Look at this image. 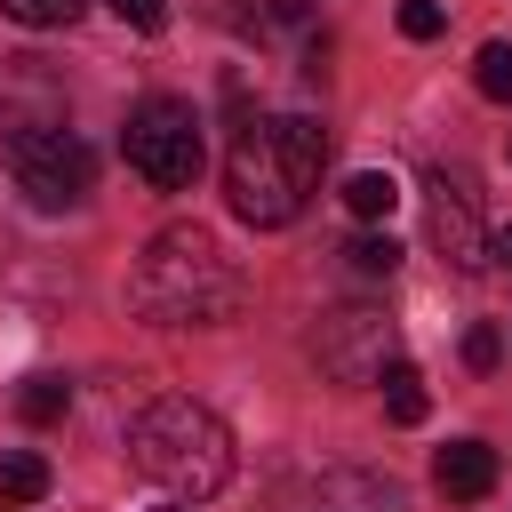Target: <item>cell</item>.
I'll list each match as a JSON object with an SVG mask.
<instances>
[{
	"instance_id": "1",
	"label": "cell",
	"mask_w": 512,
	"mask_h": 512,
	"mask_svg": "<svg viewBox=\"0 0 512 512\" xmlns=\"http://www.w3.org/2000/svg\"><path fill=\"white\" fill-rule=\"evenodd\" d=\"M320 168H328V128L304 120V112H264V120H240V128H232L224 200H232L240 224L280 232V224H296L304 200L320 192Z\"/></svg>"
},
{
	"instance_id": "2",
	"label": "cell",
	"mask_w": 512,
	"mask_h": 512,
	"mask_svg": "<svg viewBox=\"0 0 512 512\" xmlns=\"http://www.w3.org/2000/svg\"><path fill=\"white\" fill-rule=\"evenodd\" d=\"M128 296L152 328H224V320H240L248 280H240L232 248L208 224H168V232L144 240V256L128 272Z\"/></svg>"
},
{
	"instance_id": "3",
	"label": "cell",
	"mask_w": 512,
	"mask_h": 512,
	"mask_svg": "<svg viewBox=\"0 0 512 512\" xmlns=\"http://www.w3.org/2000/svg\"><path fill=\"white\" fill-rule=\"evenodd\" d=\"M128 464H136L152 488L200 504V496H216V488L232 480V432H224V416L200 408L192 392H160V400H144V408L128 416Z\"/></svg>"
},
{
	"instance_id": "4",
	"label": "cell",
	"mask_w": 512,
	"mask_h": 512,
	"mask_svg": "<svg viewBox=\"0 0 512 512\" xmlns=\"http://www.w3.org/2000/svg\"><path fill=\"white\" fill-rule=\"evenodd\" d=\"M8 176L32 208H80L96 192V152L64 120H24L8 128Z\"/></svg>"
},
{
	"instance_id": "5",
	"label": "cell",
	"mask_w": 512,
	"mask_h": 512,
	"mask_svg": "<svg viewBox=\"0 0 512 512\" xmlns=\"http://www.w3.org/2000/svg\"><path fill=\"white\" fill-rule=\"evenodd\" d=\"M120 152H128V168H136L152 192H184V184L200 176V160H208L200 112H192L184 96H144V104L128 112V128H120Z\"/></svg>"
},
{
	"instance_id": "6",
	"label": "cell",
	"mask_w": 512,
	"mask_h": 512,
	"mask_svg": "<svg viewBox=\"0 0 512 512\" xmlns=\"http://www.w3.org/2000/svg\"><path fill=\"white\" fill-rule=\"evenodd\" d=\"M424 232H432V248H440L456 272H480V264H488V216H480L472 168L440 160V168L424 176Z\"/></svg>"
},
{
	"instance_id": "7",
	"label": "cell",
	"mask_w": 512,
	"mask_h": 512,
	"mask_svg": "<svg viewBox=\"0 0 512 512\" xmlns=\"http://www.w3.org/2000/svg\"><path fill=\"white\" fill-rule=\"evenodd\" d=\"M312 360H320V376H336V384H376L384 360H400V352H392L384 304H336V312H320Z\"/></svg>"
},
{
	"instance_id": "8",
	"label": "cell",
	"mask_w": 512,
	"mask_h": 512,
	"mask_svg": "<svg viewBox=\"0 0 512 512\" xmlns=\"http://www.w3.org/2000/svg\"><path fill=\"white\" fill-rule=\"evenodd\" d=\"M432 488H440L448 504H480V496L496 488V448H488V440H448V448L432 456Z\"/></svg>"
},
{
	"instance_id": "9",
	"label": "cell",
	"mask_w": 512,
	"mask_h": 512,
	"mask_svg": "<svg viewBox=\"0 0 512 512\" xmlns=\"http://www.w3.org/2000/svg\"><path fill=\"white\" fill-rule=\"evenodd\" d=\"M312 512H408V496L384 472H328L312 488Z\"/></svg>"
},
{
	"instance_id": "10",
	"label": "cell",
	"mask_w": 512,
	"mask_h": 512,
	"mask_svg": "<svg viewBox=\"0 0 512 512\" xmlns=\"http://www.w3.org/2000/svg\"><path fill=\"white\" fill-rule=\"evenodd\" d=\"M48 488H56L48 456H32V448H8L0 456V504H40Z\"/></svg>"
},
{
	"instance_id": "11",
	"label": "cell",
	"mask_w": 512,
	"mask_h": 512,
	"mask_svg": "<svg viewBox=\"0 0 512 512\" xmlns=\"http://www.w3.org/2000/svg\"><path fill=\"white\" fill-rule=\"evenodd\" d=\"M344 208H352L360 224H384V216L400 208V184H392V168H360V176H344Z\"/></svg>"
},
{
	"instance_id": "12",
	"label": "cell",
	"mask_w": 512,
	"mask_h": 512,
	"mask_svg": "<svg viewBox=\"0 0 512 512\" xmlns=\"http://www.w3.org/2000/svg\"><path fill=\"white\" fill-rule=\"evenodd\" d=\"M424 408H432V400H424V376H416L408 360H384V416H392V424H424Z\"/></svg>"
},
{
	"instance_id": "13",
	"label": "cell",
	"mask_w": 512,
	"mask_h": 512,
	"mask_svg": "<svg viewBox=\"0 0 512 512\" xmlns=\"http://www.w3.org/2000/svg\"><path fill=\"white\" fill-rule=\"evenodd\" d=\"M344 264H352L360 280H392V272H400V240H392V232H352V240H344Z\"/></svg>"
},
{
	"instance_id": "14",
	"label": "cell",
	"mask_w": 512,
	"mask_h": 512,
	"mask_svg": "<svg viewBox=\"0 0 512 512\" xmlns=\"http://www.w3.org/2000/svg\"><path fill=\"white\" fill-rule=\"evenodd\" d=\"M64 408H72V384L64 376H24V392H16V416L24 424H64Z\"/></svg>"
},
{
	"instance_id": "15",
	"label": "cell",
	"mask_w": 512,
	"mask_h": 512,
	"mask_svg": "<svg viewBox=\"0 0 512 512\" xmlns=\"http://www.w3.org/2000/svg\"><path fill=\"white\" fill-rule=\"evenodd\" d=\"M472 88H480L488 104H512V40H488V48L472 56Z\"/></svg>"
},
{
	"instance_id": "16",
	"label": "cell",
	"mask_w": 512,
	"mask_h": 512,
	"mask_svg": "<svg viewBox=\"0 0 512 512\" xmlns=\"http://www.w3.org/2000/svg\"><path fill=\"white\" fill-rule=\"evenodd\" d=\"M88 0H0V16H16L24 32H56V24H72Z\"/></svg>"
},
{
	"instance_id": "17",
	"label": "cell",
	"mask_w": 512,
	"mask_h": 512,
	"mask_svg": "<svg viewBox=\"0 0 512 512\" xmlns=\"http://www.w3.org/2000/svg\"><path fill=\"white\" fill-rule=\"evenodd\" d=\"M496 360H504V328H488V320H480V328H464V368H472V376H488Z\"/></svg>"
},
{
	"instance_id": "18",
	"label": "cell",
	"mask_w": 512,
	"mask_h": 512,
	"mask_svg": "<svg viewBox=\"0 0 512 512\" xmlns=\"http://www.w3.org/2000/svg\"><path fill=\"white\" fill-rule=\"evenodd\" d=\"M392 16H400V32H408V40H440V24H448V8H440V0H400Z\"/></svg>"
},
{
	"instance_id": "19",
	"label": "cell",
	"mask_w": 512,
	"mask_h": 512,
	"mask_svg": "<svg viewBox=\"0 0 512 512\" xmlns=\"http://www.w3.org/2000/svg\"><path fill=\"white\" fill-rule=\"evenodd\" d=\"M112 16H120L128 32H160V24H168V0H112Z\"/></svg>"
},
{
	"instance_id": "20",
	"label": "cell",
	"mask_w": 512,
	"mask_h": 512,
	"mask_svg": "<svg viewBox=\"0 0 512 512\" xmlns=\"http://www.w3.org/2000/svg\"><path fill=\"white\" fill-rule=\"evenodd\" d=\"M488 264H496V272H512V224H496V232H488Z\"/></svg>"
},
{
	"instance_id": "21",
	"label": "cell",
	"mask_w": 512,
	"mask_h": 512,
	"mask_svg": "<svg viewBox=\"0 0 512 512\" xmlns=\"http://www.w3.org/2000/svg\"><path fill=\"white\" fill-rule=\"evenodd\" d=\"M160 512H184V504H160Z\"/></svg>"
}]
</instances>
